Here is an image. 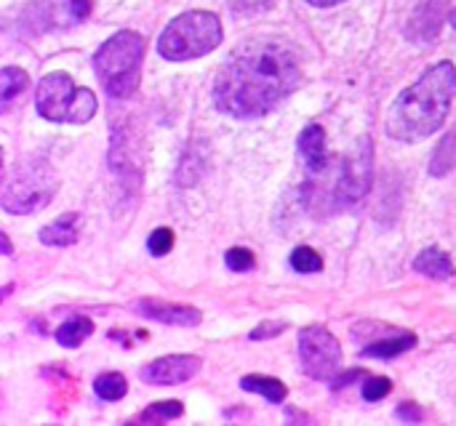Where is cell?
<instances>
[{
  "instance_id": "6da1fadb",
  "label": "cell",
  "mask_w": 456,
  "mask_h": 426,
  "mask_svg": "<svg viewBox=\"0 0 456 426\" xmlns=\"http://www.w3.org/2000/svg\"><path fill=\"white\" fill-rule=\"evenodd\" d=\"M302 69L291 48L275 40L240 45L214 80V104L232 117H259L299 85Z\"/></svg>"
},
{
  "instance_id": "7a4b0ae2",
  "label": "cell",
  "mask_w": 456,
  "mask_h": 426,
  "mask_svg": "<svg viewBox=\"0 0 456 426\" xmlns=\"http://www.w3.org/2000/svg\"><path fill=\"white\" fill-rule=\"evenodd\" d=\"M454 99L456 67L441 61L395 99L387 115V133L398 141L428 139L446 123Z\"/></svg>"
},
{
  "instance_id": "3957f363",
  "label": "cell",
  "mask_w": 456,
  "mask_h": 426,
  "mask_svg": "<svg viewBox=\"0 0 456 426\" xmlns=\"http://www.w3.org/2000/svg\"><path fill=\"white\" fill-rule=\"evenodd\" d=\"M142 56L144 40L136 32H118L96 51L94 67L110 96L128 99L136 91L142 75Z\"/></svg>"
},
{
  "instance_id": "277c9868",
  "label": "cell",
  "mask_w": 456,
  "mask_h": 426,
  "mask_svg": "<svg viewBox=\"0 0 456 426\" xmlns=\"http://www.w3.org/2000/svg\"><path fill=\"white\" fill-rule=\"evenodd\" d=\"M222 43V24L214 13L208 11H190L174 19L160 40L158 51L168 61H190L198 56H206Z\"/></svg>"
},
{
  "instance_id": "5b68a950",
  "label": "cell",
  "mask_w": 456,
  "mask_h": 426,
  "mask_svg": "<svg viewBox=\"0 0 456 426\" xmlns=\"http://www.w3.org/2000/svg\"><path fill=\"white\" fill-rule=\"evenodd\" d=\"M59 189V176L48 160L32 157L19 163L3 181L0 203L8 213H35L51 203Z\"/></svg>"
},
{
  "instance_id": "8992f818",
  "label": "cell",
  "mask_w": 456,
  "mask_h": 426,
  "mask_svg": "<svg viewBox=\"0 0 456 426\" xmlns=\"http://www.w3.org/2000/svg\"><path fill=\"white\" fill-rule=\"evenodd\" d=\"M37 112L51 123H88L96 112V96L88 88H77L69 75L51 72L40 80L35 93Z\"/></svg>"
},
{
  "instance_id": "52a82bcc",
  "label": "cell",
  "mask_w": 456,
  "mask_h": 426,
  "mask_svg": "<svg viewBox=\"0 0 456 426\" xmlns=\"http://www.w3.org/2000/svg\"><path fill=\"white\" fill-rule=\"evenodd\" d=\"M371 179H374V152H371V139L366 136L342 160V171L337 179V205L355 208L369 195Z\"/></svg>"
},
{
  "instance_id": "ba28073f",
  "label": "cell",
  "mask_w": 456,
  "mask_h": 426,
  "mask_svg": "<svg viewBox=\"0 0 456 426\" xmlns=\"http://www.w3.org/2000/svg\"><path fill=\"white\" fill-rule=\"evenodd\" d=\"M299 358L307 376L329 382L337 376L342 366V347L334 339V334H329L321 326H310L299 334Z\"/></svg>"
},
{
  "instance_id": "9c48e42d",
  "label": "cell",
  "mask_w": 456,
  "mask_h": 426,
  "mask_svg": "<svg viewBox=\"0 0 456 426\" xmlns=\"http://www.w3.org/2000/svg\"><path fill=\"white\" fill-rule=\"evenodd\" d=\"M198 371H200V360L195 355H171L144 366L142 379L155 387H174L190 382Z\"/></svg>"
},
{
  "instance_id": "30bf717a",
  "label": "cell",
  "mask_w": 456,
  "mask_h": 426,
  "mask_svg": "<svg viewBox=\"0 0 456 426\" xmlns=\"http://www.w3.org/2000/svg\"><path fill=\"white\" fill-rule=\"evenodd\" d=\"M136 309L144 315V317H152L158 323H166V326H198L200 323V312L192 309V307H179V304H166V301H158V299H144L136 304Z\"/></svg>"
},
{
  "instance_id": "8fae6325",
  "label": "cell",
  "mask_w": 456,
  "mask_h": 426,
  "mask_svg": "<svg viewBox=\"0 0 456 426\" xmlns=\"http://www.w3.org/2000/svg\"><path fill=\"white\" fill-rule=\"evenodd\" d=\"M299 155H302V160L307 163L310 171L318 173V171L326 168L329 155H326V133H323L321 125H307L299 133Z\"/></svg>"
},
{
  "instance_id": "7c38bea8",
  "label": "cell",
  "mask_w": 456,
  "mask_h": 426,
  "mask_svg": "<svg viewBox=\"0 0 456 426\" xmlns=\"http://www.w3.org/2000/svg\"><path fill=\"white\" fill-rule=\"evenodd\" d=\"M80 224H83L80 213H64V216H59L56 221H51L48 227L40 229V243L53 245V248L72 245L80 237Z\"/></svg>"
},
{
  "instance_id": "4fadbf2b",
  "label": "cell",
  "mask_w": 456,
  "mask_h": 426,
  "mask_svg": "<svg viewBox=\"0 0 456 426\" xmlns=\"http://www.w3.org/2000/svg\"><path fill=\"white\" fill-rule=\"evenodd\" d=\"M414 269L433 277V280H449L454 277V264L449 259V253H444L441 248H428L417 256Z\"/></svg>"
},
{
  "instance_id": "5bb4252c",
  "label": "cell",
  "mask_w": 456,
  "mask_h": 426,
  "mask_svg": "<svg viewBox=\"0 0 456 426\" xmlns=\"http://www.w3.org/2000/svg\"><path fill=\"white\" fill-rule=\"evenodd\" d=\"M414 344H417V339H414L411 334H401V336H395V339H382V342H377V344H369V347L363 350V355H366V358H379V360H393V358L409 352Z\"/></svg>"
},
{
  "instance_id": "9a60e30c",
  "label": "cell",
  "mask_w": 456,
  "mask_h": 426,
  "mask_svg": "<svg viewBox=\"0 0 456 426\" xmlns=\"http://www.w3.org/2000/svg\"><path fill=\"white\" fill-rule=\"evenodd\" d=\"M94 334V323L88 317H72L56 331V342L61 347H80Z\"/></svg>"
},
{
  "instance_id": "2e32d148",
  "label": "cell",
  "mask_w": 456,
  "mask_h": 426,
  "mask_svg": "<svg viewBox=\"0 0 456 426\" xmlns=\"http://www.w3.org/2000/svg\"><path fill=\"white\" fill-rule=\"evenodd\" d=\"M240 387L246 392H256V395L267 398L270 403H283L286 400V387L278 379H270V376H246L240 382Z\"/></svg>"
},
{
  "instance_id": "e0dca14e",
  "label": "cell",
  "mask_w": 456,
  "mask_h": 426,
  "mask_svg": "<svg viewBox=\"0 0 456 426\" xmlns=\"http://www.w3.org/2000/svg\"><path fill=\"white\" fill-rule=\"evenodd\" d=\"M27 88V72L16 69V67H5L0 72V104L8 107L13 101L16 93H21Z\"/></svg>"
},
{
  "instance_id": "ac0fdd59",
  "label": "cell",
  "mask_w": 456,
  "mask_h": 426,
  "mask_svg": "<svg viewBox=\"0 0 456 426\" xmlns=\"http://www.w3.org/2000/svg\"><path fill=\"white\" fill-rule=\"evenodd\" d=\"M94 390L102 400H123L128 392V382L120 374H102L94 382Z\"/></svg>"
},
{
  "instance_id": "d6986e66",
  "label": "cell",
  "mask_w": 456,
  "mask_h": 426,
  "mask_svg": "<svg viewBox=\"0 0 456 426\" xmlns=\"http://www.w3.org/2000/svg\"><path fill=\"white\" fill-rule=\"evenodd\" d=\"M184 414V408H182V403H176V400H166V403H155V406H150L142 416H139V422H150V424H160V422H171V419H179Z\"/></svg>"
},
{
  "instance_id": "ffe728a7",
  "label": "cell",
  "mask_w": 456,
  "mask_h": 426,
  "mask_svg": "<svg viewBox=\"0 0 456 426\" xmlns=\"http://www.w3.org/2000/svg\"><path fill=\"white\" fill-rule=\"evenodd\" d=\"M291 267L297 269V272H305V275H313V272H321L323 269V259H321V253H315L313 248H297L294 253H291Z\"/></svg>"
},
{
  "instance_id": "44dd1931",
  "label": "cell",
  "mask_w": 456,
  "mask_h": 426,
  "mask_svg": "<svg viewBox=\"0 0 456 426\" xmlns=\"http://www.w3.org/2000/svg\"><path fill=\"white\" fill-rule=\"evenodd\" d=\"M147 245H150V253L152 256H166L174 248V232L168 227H160V229H155L150 235V243Z\"/></svg>"
},
{
  "instance_id": "7402d4cb",
  "label": "cell",
  "mask_w": 456,
  "mask_h": 426,
  "mask_svg": "<svg viewBox=\"0 0 456 426\" xmlns=\"http://www.w3.org/2000/svg\"><path fill=\"white\" fill-rule=\"evenodd\" d=\"M224 261L232 272H248L254 267V253L248 248H230Z\"/></svg>"
},
{
  "instance_id": "603a6c76",
  "label": "cell",
  "mask_w": 456,
  "mask_h": 426,
  "mask_svg": "<svg viewBox=\"0 0 456 426\" xmlns=\"http://www.w3.org/2000/svg\"><path fill=\"white\" fill-rule=\"evenodd\" d=\"M390 390H393V384H390V379H369L366 384H363V398L369 400V403H377V400H382L385 395H390Z\"/></svg>"
},
{
  "instance_id": "cb8c5ba5",
  "label": "cell",
  "mask_w": 456,
  "mask_h": 426,
  "mask_svg": "<svg viewBox=\"0 0 456 426\" xmlns=\"http://www.w3.org/2000/svg\"><path fill=\"white\" fill-rule=\"evenodd\" d=\"M283 328H286L283 323H265V326H259V328L251 334V339H254V342H262V339H270V336L281 334Z\"/></svg>"
},
{
  "instance_id": "d4e9b609",
  "label": "cell",
  "mask_w": 456,
  "mask_h": 426,
  "mask_svg": "<svg viewBox=\"0 0 456 426\" xmlns=\"http://www.w3.org/2000/svg\"><path fill=\"white\" fill-rule=\"evenodd\" d=\"M67 5H69V13L75 19H86L91 11V0H67Z\"/></svg>"
},
{
  "instance_id": "484cf974",
  "label": "cell",
  "mask_w": 456,
  "mask_h": 426,
  "mask_svg": "<svg viewBox=\"0 0 456 426\" xmlns=\"http://www.w3.org/2000/svg\"><path fill=\"white\" fill-rule=\"evenodd\" d=\"M398 416L406 419V422H419V419H422V411L414 408V406H401V408H398Z\"/></svg>"
},
{
  "instance_id": "4316f807",
  "label": "cell",
  "mask_w": 456,
  "mask_h": 426,
  "mask_svg": "<svg viewBox=\"0 0 456 426\" xmlns=\"http://www.w3.org/2000/svg\"><path fill=\"white\" fill-rule=\"evenodd\" d=\"M358 376H363L361 371H350V374H345V376H339L337 382H334V390H339V387H347L353 379H358Z\"/></svg>"
},
{
  "instance_id": "83f0119b",
  "label": "cell",
  "mask_w": 456,
  "mask_h": 426,
  "mask_svg": "<svg viewBox=\"0 0 456 426\" xmlns=\"http://www.w3.org/2000/svg\"><path fill=\"white\" fill-rule=\"evenodd\" d=\"M310 5H318V8H329V5H337V3H342V0H307Z\"/></svg>"
}]
</instances>
